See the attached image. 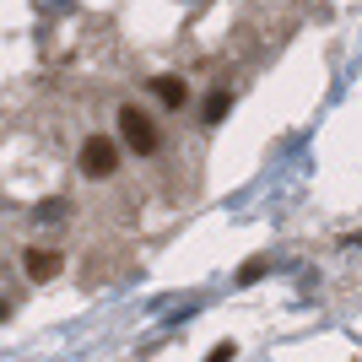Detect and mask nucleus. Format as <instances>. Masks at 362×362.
I'll list each match as a JSON object with an SVG mask.
<instances>
[{
    "instance_id": "obj_2",
    "label": "nucleus",
    "mask_w": 362,
    "mask_h": 362,
    "mask_svg": "<svg viewBox=\"0 0 362 362\" xmlns=\"http://www.w3.org/2000/svg\"><path fill=\"white\" fill-rule=\"evenodd\" d=\"M81 173H87V179H114V173H119V146L108 136H92L87 146H81Z\"/></svg>"
},
{
    "instance_id": "obj_1",
    "label": "nucleus",
    "mask_w": 362,
    "mask_h": 362,
    "mask_svg": "<svg viewBox=\"0 0 362 362\" xmlns=\"http://www.w3.org/2000/svg\"><path fill=\"white\" fill-rule=\"evenodd\" d=\"M119 130H124V146L136 151V157H151V151L163 146L157 119H151V114H141V108H124V114H119Z\"/></svg>"
},
{
    "instance_id": "obj_5",
    "label": "nucleus",
    "mask_w": 362,
    "mask_h": 362,
    "mask_svg": "<svg viewBox=\"0 0 362 362\" xmlns=\"http://www.w3.org/2000/svg\"><path fill=\"white\" fill-rule=\"evenodd\" d=\"M222 114H227V98H222V92H216L211 103H206V124H216V119H222Z\"/></svg>"
},
{
    "instance_id": "obj_7",
    "label": "nucleus",
    "mask_w": 362,
    "mask_h": 362,
    "mask_svg": "<svg viewBox=\"0 0 362 362\" xmlns=\"http://www.w3.org/2000/svg\"><path fill=\"white\" fill-rule=\"evenodd\" d=\"M6 314H11V303H6V298H0V319H6Z\"/></svg>"
},
{
    "instance_id": "obj_6",
    "label": "nucleus",
    "mask_w": 362,
    "mask_h": 362,
    "mask_svg": "<svg viewBox=\"0 0 362 362\" xmlns=\"http://www.w3.org/2000/svg\"><path fill=\"white\" fill-rule=\"evenodd\" d=\"M206 362H233V346H227V341H222V346H216V351H211V357H206Z\"/></svg>"
},
{
    "instance_id": "obj_4",
    "label": "nucleus",
    "mask_w": 362,
    "mask_h": 362,
    "mask_svg": "<svg viewBox=\"0 0 362 362\" xmlns=\"http://www.w3.org/2000/svg\"><path fill=\"white\" fill-rule=\"evenodd\" d=\"M151 87H157V98H163L168 108H184V103H189V81H184V76H157Z\"/></svg>"
},
{
    "instance_id": "obj_3",
    "label": "nucleus",
    "mask_w": 362,
    "mask_h": 362,
    "mask_svg": "<svg viewBox=\"0 0 362 362\" xmlns=\"http://www.w3.org/2000/svg\"><path fill=\"white\" fill-rule=\"evenodd\" d=\"M22 271H28V281H54V276H60V255H54V249H28Z\"/></svg>"
}]
</instances>
